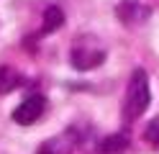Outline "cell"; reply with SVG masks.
<instances>
[{
	"label": "cell",
	"mask_w": 159,
	"mask_h": 154,
	"mask_svg": "<svg viewBox=\"0 0 159 154\" xmlns=\"http://www.w3.org/2000/svg\"><path fill=\"white\" fill-rule=\"evenodd\" d=\"M144 139H146V144H149L152 149L159 152V116L149 121V126L144 128Z\"/></svg>",
	"instance_id": "cell-9"
},
{
	"label": "cell",
	"mask_w": 159,
	"mask_h": 154,
	"mask_svg": "<svg viewBox=\"0 0 159 154\" xmlns=\"http://www.w3.org/2000/svg\"><path fill=\"white\" fill-rule=\"evenodd\" d=\"M149 10L146 5H141V0H123L121 5H118V18H121V23L126 26H136L141 23L144 18H149Z\"/></svg>",
	"instance_id": "cell-3"
},
{
	"label": "cell",
	"mask_w": 159,
	"mask_h": 154,
	"mask_svg": "<svg viewBox=\"0 0 159 154\" xmlns=\"http://www.w3.org/2000/svg\"><path fill=\"white\" fill-rule=\"evenodd\" d=\"M21 85V77L13 67H0V95H8L11 90Z\"/></svg>",
	"instance_id": "cell-7"
},
{
	"label": "cell",
	"mask_w": 159,
	"mask_h": 154,
	"mask_svg": "<svg viewBox=\"0 0 159 154\" xmlns=\"http://www.w3.org/2000/svg\"><path fill=\"white\" fill-rule=\"evenodd\" d=\"M152 103V90H149V77L144 69H134L131 80H128L126 87V98H123V121L131 123L139 116H144V110Z\"/></svg>",
	"instance_id": "cell-1"
},
{
	"label": "cell",
	"mask_w": 159,
	"mask_h": 154,
	"mask_svg": "<svg viewBox=\"0 0 159 154\" xmlns=\"http://www.w3.org/2000/svg\"><path fill=\"white\" fill-rule=\"evenodd\" d=\"M62 23H64L62 8L52 5V8L44 10V31H46V34H52V31H57V28H62Z\"/></svg>",
	"instance_id": "cell-8"
},
{
	"label": "cell",
	"mask_w": 159,
	"mask_h": 154,
	"mask_svg": "<svg viewBox=\"0 0 159 154\" xmlns=\"http://www.w3.org/2000/svg\"><path fill=\"white\" fill-rule=\"evenodd\" d=\"M44 108H46L44 95H28L21 105L13 110V121L21 123V126H31V123H36L39 118H41Z\"/></svg>",
	"instance_id": "cell-2"
},
{
	"label": "cell",
	"mask_w": 159,
	"mask_h": 154,
	"mask_svg": "<svg viewBox=\"0 0 159 154\" xmlns=\"http://www.w3.org/2000/svg\"><path fill=\"white\" fill-rule=\"evenodd\" d=\"M72 152H75V136L72 133H59V136H52L49 141H44L36 154H72Z\"/></svg>",
	"instance_id": "cell-5"
},
{
	"label": "cell",
	"mask_w": 159,
	"mask_h": 154,
	"mask_svg": "<svg viewBox=\"0 0 159 154\" xmlns=\"http://www.w3.org/2000/svg\"><path fill=\"white\" fill-rule=\"evenodd\" d=\"M128 149V136L126 133H111L100 141V154H123Z\"/></svg>",
	"instance_id": "cell-6"
},
{
	"label": "cell",
	"mask_w": 159,
	"mask_h": 154,
	"mask_svg": "<svg viewBox=\"0 0 159 154\" xmlns=\"http://www.w3.org/2000/svg\"><path fill=\"white\" fill-rule=\"evenodd\" d=\"M103 59H105V51L103 49H75L72 51V67L80 69V72L100 67Z\"/></svg>",
	"instance_id": "cell-4"
}]
</instances>
